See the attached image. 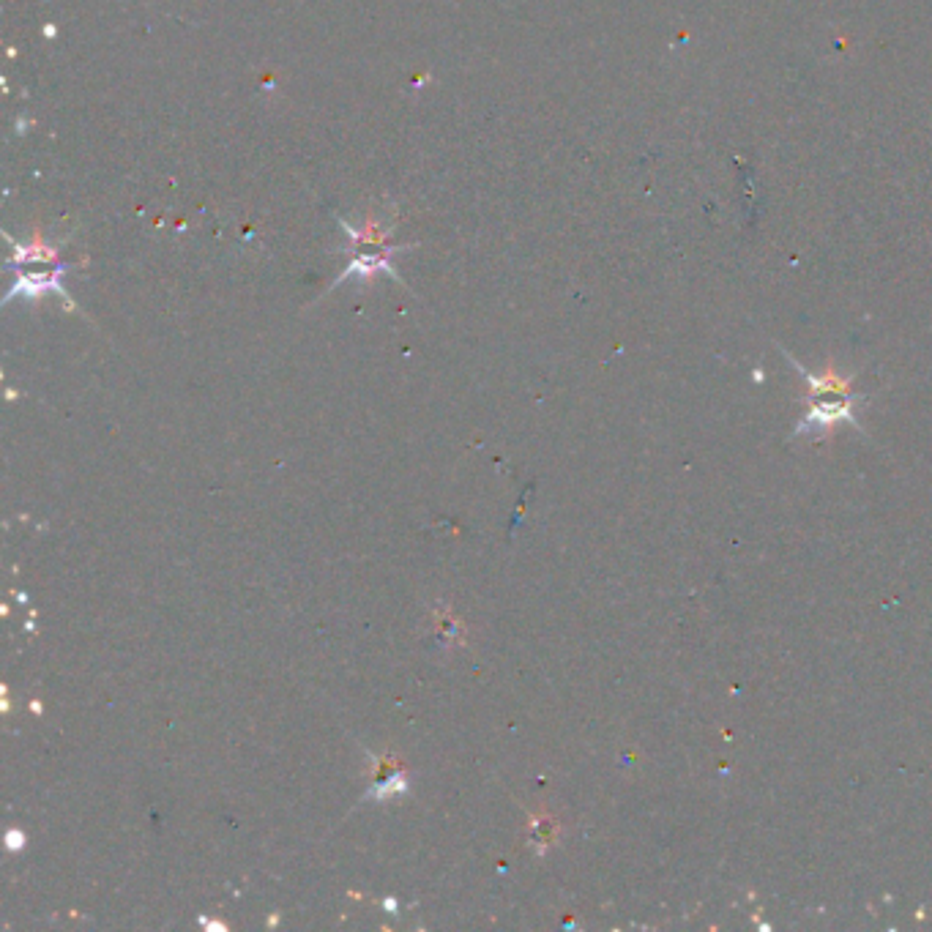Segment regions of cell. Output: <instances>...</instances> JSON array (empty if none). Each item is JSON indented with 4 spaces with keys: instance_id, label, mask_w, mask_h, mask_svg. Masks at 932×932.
<instances>
[{
    "instance_id": "obj_1",
    "label": "cell",
    "mask_w": 932,
    "mask_h": 932,
    "mask_svg": "<svg viewBox=\"0 0 932 932\" xmlns=\"http://www.w3.org/2000/svg\"><path fill=\"white\" fill-rule=\"evenodd\" d=\"M339 227H342V233L348 236V244L339 246V252L348 255V266L339 274L334 287L348 282V279L367 282V279H372L375 274H380V271L394 277L397 282H402L397 268H394V257L400 255V252H408V249H413L416 244H391L394 227H397L394 222L380 225L378 216L369 211L361 225H350L348 219H339Z\"/></svg>"
},
{
    "instance_id": "obj_3",
    "label": "cell",
    "mask_w": 932,
    "mask_h": 932,
    "mask_svg": "<svg viewBox=\"0 0 932 932\" xmlns=\"http://www.w3.org/2000/svg\"><path fill=\"white\" fill-rule=\"evenodd\" d=\"M810 380L812 391H815V400H812L807 424H831V421L848 419V416H851V408H848V400H851L848 383H842V380L834 378V375L823 378L820 383L815 378Z\"/></svg>"
},
{
    "instance_id": "obj_2",
    "label": "cell",
    "mask_w": 932,
    "mask_h": 932,
    "mask_svg": "<svg viewBox=\"0 0 932 932\" xmlns=\"http://www.w3.org/2000/svg\"><path fill=\"white\" fill-rule=\"evenodd\" d=\"M9 268L17 274V282H14V287L9 290L6 301H11V298L17 296L36 301V298L47 296V293H61V296H66L63 274L69 271V266H66L63 260H55V263H20V266Z\"/></svg>"
}]
</instances>
